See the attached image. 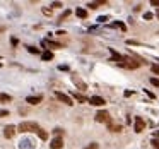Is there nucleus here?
<instances>
[{
    "instance_id": "obj_1",
    "label": "nucleus",
    "mask_w": 159,
    "mask_h": 149,
    "mask_svg": "<svg viewBox=\"0 0 159 149\" xmlns=\"http://www.w3.org/2000/svg\"><path fill=\"white\" fill-rule=\"evenodd\" d=\"M41 127L36 123V122H21L17 130L19 132H38Z\"/></svg>"
},
{
    "instance_id": "obj_2",
    "label": "nucleus",
    "mask_w": 159,
    "mask_h": 149,
    "mask_svg": "<svg viewBox=\"0 0 159 149\" xmlns=\"http://www.w3.org/2000/svg\"><path fill=\"white\" fill-rule=\"evenodd\" d=\"M139 65H140V62H137L133 57H123L121 67H125V69H137Z\"/></svg>"
},
{
    "instance_id": "obj_3",
    "label": "nucleus",
    "mask_w": 159,
    "mask_h": 149,
    "mask_svg": "<svg viewBox=\"0 0 159 149\" xmlns=\"http://www.w3.org/2000/svg\"><path fill=\"white\" fill-rule=\"evenodd\" d=\"M109 120H111V117H109V113L108 111H98L96 113V122H99V123H108Z\"/></svg>"
},
{
    "instance_id": "obj_4",
    "label": "nucleus",
    "mask_w": 159,
    "mask_h": 149,
    "mask_svg": "<svg viewBox=\"0 0 159 149\" xmlns=\"http://www.w3.org/2000/svg\"><path fill=\"white\" fill-rule=\"evenodd\" d=\"M109 53H111V60H109V62H116L118 65H121V62H123V55H120L115 48H109Z\"/></svg>"
},
{
    "instance_id": "obj_5",
    "label": "nucleus",
    "mask_w": 159,
    "mask_h": 149,
    "mask_svg": "<svg viewBox=\"0 0 159 149\" xmlns=\"http://www.w3.org/2000/svg\"><path fill=\"white\" fill-rule=\"evenodd\" d=\"M55 96L62 101V103H65V105H69V106H72L74 105V101H72V98L70 96H67V94H63V93H60V91H57L55 93Z\"/></svg>"
},
{
    "instance_id": "obj_6",
    "label": "nucleus",
    "mask_w": 159,
    "mask_h": 149,
    "mask_svg": "<svg viewBox=\"0 0 159 149\" xmlns=\"http://www.w3.org/2000/svg\"><path fill=\"white\" fill-rule=\"evenodd\" d=\"M14 134H16V127H14V125H7V127L4 129V137H5V139H12Z\"/></svg>"
},
{
    "instance_id": "obj_7",
    "label": "nucleus",
    "mask_w": 159,
    "mask_h": 149,
    "mask_svg": "<svg viewBox=\"0 0 159 149\" xmlns=\"http://www.w3.org/2000/svg\"><path fill=\"white\" fill-rule=\"evenodd\" d=\"M146 129V122L142 117H135V132H142Z\"/></svg>"
},
{
    "instance_id": "obj_8",
    "label": "nucleus",
    "mask_w": 159,
    "mask_h": 149,
    "mask_svg": "<svg viewBox=\"0 0 159 149\" xmlns=\"http://www.w3.org/2000/svg\"><path fill=\"white\" fill-rule=\"evenodd\" d=\"M72 81H74V84H75V86H79V88H80L82 91H86V89H87V84H86L84 81L80 79L79 76H72Z\"/></svg>"
},
{
    "instance_id": "obj_9",
    "label": "nucleus",
    "mask_w": 159,
    "mask_h": 149,
    "mask_svg": "<svg viewBox=\"0 0 159 149\" xmlns=\"http://www.w3.org/2000/svg\"><path fill=\"white\" fill-rule=\"evenodd\" d=\"M50 148L51 149H62L63 148V139H62V137H55V139L50 142Z\"/></svg>"
},
{
    "instance_id": "obj_10",
    "label": "nucleus",
    "mask_w": 159,
    "mask_h": 149,
    "mask_svg": "<svg viewBox=\"0 0 159 149\" xmlns=\"http://www.w3.org/2000/svg\"><path fill=\"white\" fill-rule=\"evenodd\" d=\"M89 103H91V105H94V106H103L106 101L101 98V96H91V98H89Z\"/></svg>"
},
{
    "instance_id": "obj_11",
    "label": "nucleus",
    "mask_w": 159,
    "mask_h": 149,
    "mask_svg": "<svg viewBox=\"0 0 159 149\" xmlns=\"http://www.w3.org/2000/svg\"><path fill=\"white\" fill-rule=\"evenodd\" d=\"M41 101H43V96H28L26 98V103H29V105H40Z\"/></svg>"
},
{
    "instance_id": "obj_12",
    "label": "nucleus",
    "mask_w": 159,
    "mask_h": 149,
    "mask_svg": "<svg viewBox=\"0 0 159 149\" xmlns=\"http://www.w3.org/2000/svg\"><path fill=\"white\" fill-rule=\"evenodd\" d=\"M108 129L111 130V132H120V130H121V125L116 123V122H113V120H109V122H108Z\"/></svg>"
},
{
    "instance_id": "obj_13",
    "label": "nucleus",
    "mask_w": 159,
    "mask_h": 149,
    "mask_svg": "<svg viewBox=\"0 0 159 149\" xmlns=\"http://www.w3.org/2000/svg\"><path fill=\"white\" fill-rule=\"evenodd\" d=\"M41 45H43V46H51V48H63L60 43H55V41H45V40H43Z\"/></svg>"
},
{
    "instance_id": "obj_14",
    "label": "nucleus",
    "mask_w": 159,
    "mask_h": 149,
    "mask_svg": "<svg viewBox=\"0 0 159 149\" xmlns=\"http://www.w3.org/2000/svg\"><path fill=\"white\" fill-rule=\"evenodd\" d=\"M75 16L80 17V19H86V17H87V10L86 9H77L75 10Z\"/></svg>"
},
{
    "instance_id": "obj_15",
    "label": "nucleus",
    "mask_w": 159,
    "mask_h": 149,
    "mask_svg": "<svg viewBox=\"0 0 159 149\" xmlns=\"http://www.w3.org/2000/svg\"><path fill=\"white\" fill-rule=\"evenodd\" d=\"M72 96L77 99V101H80V103H89V99L84 98V96H82V94H79V93H72Z\"/></svg>"
},
{
    "instance_id": "obj_16",
    "label": "nucleus",
    "mask_w": 159,
    "mask_h": 149,
    "mask_svg": "<svg viewBox=\"0 0 159 149\" xmlns=\"http://www.w3.org/2000/svg\"><path fill=\"white\" fill-rule=\"evenodd\" d=\"M99 5H106V0H101V2H89L87 7H91V9H98Z\"/></svg>"
},
{
    "instance_id": "obj_17",
    "label": "nucleus",
    "mask_w": 159,
    "mask_h": 149,
    "mask_svg": "<svg viewBox=\"0 0 159 149\" xmlns=\"http://www.w3.org/2000/svg\"><path fill=\"white\" fill-rule=\"evenodd\" d=\"M43 60H53V53H51L50 50H46V51H43Z\"/></svg>"
},
{
    "instance_id": "obj_18",
    "label": "nucleus",
    "mask_w": 159,
    "mask_h": 149,
    "mask_svg": "<svg viewBox=\"0 0 159 149\" xmlns=\"http://www.w3.org/2000/svg\"><path fill=\"white\" fill-rule=\"evenodd\" d=\"M36 134H38V135H40V139H43V140H46V139H48V132H45L43 129H40L38 132H36Z\"/></svg>"
},
{
    "instance_id": "obj_19",
    "label": "nucleus",
    "mask_w": 159,
    "mask_h": 149,
    "mask_svg": "<svg viewBox=\"0 0 159 149\" xmlns=\"http://www.w3.org/2000/svg\"><path fill=\"white\" fill-rule=\"evenodd\" d=\"M111 26H113V28H120L121 31H125V29H127V28H125V24H121V22H113Z\"/></svg>"
},
{
    "instance_id": "obj_20",
    "label": "nucleus",
    "mask_w": 159,
    "mask_h": 149,
    "mask_svg": "<svg viewBox=\"0 0 159 149\" xmlns=\"http://www.w3.org/2000/svg\"><path fill=\"white\" fill-rule=\"evenodd\" d=\"M10 99H12V98H10L9 94H4V93L0 94V101H2V103H4V101H10Z\"/></svg>"
},
{
    "instance_id": "obj_21",
    "label": "nucleus",
    "mask_w": 159,
    "mask_h": 149,
    "mask_svg": "<svg viewBox=\"0 0 159 149\" xmlns=\"http://www.w3.org/2000/svg\"><path fill=\"white\" fill-rule=\"evenodd\" d=\"M86 149H99V144H96V142H91V144H89V146H87Z\"/></svg>"
},
{
    "instance_id": "obj_22",
    "label": "nucleus",
    "mask_w": 159,
    "mask_h": 149,
    "mask_svg": "<svg viewBox=\"0 0 159 149\" xmlns=\"http://www.w3.org/2000/svg\"><path fill=\"white\" fill-rule=\"evenodd\" d=\"M69 16H70V10H65V12H63V14H62V16H60V21L67 19V17H69Z\"/></svg>"
},
{
    "instance_id": "obj_23",
    "label": "nucleus",
    "mask_w": 159,
    "mask_h": 149,
    "mask_svg": "<svg viewBox=\"0 0 159 149\" xmlns=\"http://www.w3.org/2000/svg\"><path fill=\"white\" fill-rule=\"evenodd\" d=\"M28 51H29V53H40V50L34 48V46H28Z\"/></svg>"
},
{
    "instance_id": "obj_24",
    "label": "nucleus",
    "mask_w": 159,
    "mask_h": 149,
    "mask_svg": "<svg viewBox=\"0 0 159 149\" xmlns=\"http://www.w3.org/2000/svg\"><path fill=\"white\" fill-rule=\"evenodd\" d=\"M150 84H152V86H156V88H159V79L152 77V79H150Z\"/></svg>"
},
{
    "instance_id": "obj_25",
    "label": "nucleus",
    "mask_w": 159,
    "mask_h": 149,
    "mask_svg": "<svg viewBox=\"0 0 159 149\" xmlns=\"http://www.w3.org/2000/svg\"><path fill=\"white\" fill-rule=\"evenodd\" d=\"M53 134H55L57 137H60V135L63 134V130H62V129H55V130H53Z\"/></svg>"
},
{
    "instance_id": "obj_26",
    "label": "nucleus",
    "mask_w": 159,
    "mask_h": 149,
    "mask_svg": "<svg viewBox=\"0 0 159 149\" xmlns=\"http://www.w3.org/2000/svg\"><path fill=\"white\" fill-rule=\"evenodd\" d=\"M2 117H9V111L7 110H0V118Z\"/></svg>"
},
{
    "instance_id": "obj_27",
    "label": "nucleus",
    "mask_w": 159,
    "mask_h": 149,
    "mask_svg": "<svg viewBox=\"0 0 159 149\" xmlns=\"http://www.w3.org/2000/svg\"><path fill=\"white\" fill-rule=\"evenodd\" d=\"M152 146L156 149H159V139H152Z\"/></svg>"
},
{
    "instance_id": "obj_28",
    "label": "nucleus",
    "mask_w": 159,
    "mask_h": 149,
    "mask_svg": "<svg viewBox=\"0 0 159 149\" xmlns=\"http://www.w3.org/2000/svg\"><path fill=\"white\" fill-rule=\"evenodd\" d=\"M150 69H152V72H154V74H159V65H152Z\"/></svg>"
},
{
    "instance_id": "obj_29",
    "label": "nucleus",
    "mask_w": 159,
    "mask_h": 149,
    "mask_svg": "<svg viewBox=\"0 0 159 149\" xmlns=\"http://www.w3.org/2000/svg\"><path fill=\"white\" fill-rule=\"evenodd\" d=\"M144 17L149 21V19H152V14H150V12H146V14H144Z\"/></svg>"
},
{
    "instance_id": "obj_30",
    "label": "nucleus",
    "mask_w": 159,
    "mask_h": 149,
    "mask_svg": "<svg viewBox=\"0 0 159 149\" xmlns=\"http://www.w3.org/2000/svg\"><path fill=\"white\" fill-rule=\"evenodd\" d=\"M43 14H46V16H51V9H43Z\"/></svg>"
},
{
    "instance_id": "obj_31",
    "label": "nucleus",
    "mask_w": 159,
    "mask_h": 149,
    "mask_svg": "<svg viewBox=\"0 0 159 149\" xmlns=\"http://www.w3.org/2000/svg\"><path fill=\"white\" fill-rule=\"evenodd\" d=\"M51 7H62V4H60V2H53V4H51Z\"/></svg>"
},
{
    "instance_id": "obj_32",
    "label": "nucleus",
    "mask_w": 159,
    "mask_h": 149,
    "mask_svg": "<svg viewBox=\"0 0 159 149\" xmlns=\"http://www.w3.org/2000/svg\"><path fill=\"white\" fill-rule=\"evenodd\" d=\"M132 94H133V91H125V96H127V98H128V96H132Z\"/></svg>"
},
{
    "instance_id": "obj_33",
    "label": "nucleus",
    "mask_w": 159,
    "mask_h": 149,
    "mask_svg": "<svg viewBox=\"0 0 159 149\" xmlns=\"http://www.w3.org/2000/svg\"><path fill=\"white\" fill-rule=\"evenodd\" d=\"M150 4H152V5H156V7H159V0H152Z\"/></svg>"
},
{
    "instance_id": "obj_34",
    "label": "nucleus",
    "mask_w": 159,
    "mask_h": 149,
    "mask_svg": "<svg viewBox=\"0 0 159 149\" xmlns=\"http://www.w3.org/2000/svg\"><path fill=\"white\" fill-rule=\"evenodd\" d=\"M156 16H158V19H159V9H158V14H156Z\"/></svg>"
}]
</instances>
